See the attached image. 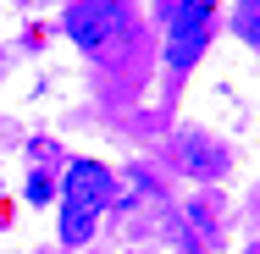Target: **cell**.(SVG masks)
Segmentation results:
<instances>
[{
	"label": "cell",
	"mask_w": 260,
	"mask_h": 254,
	"mask_svg": "<svg viewBox=\"0 0 260 254\" xmlns=\"http://www.w3.org/2000/svg\"><path fill=\"white\" fill-rule=\"evenodd\" d=\"M249 254H255V249H249Z\"/></svg>",
	"instance_id": "cell-6"
},
{
	"label": "cell",
	"mask_w": 260,
	"mask_h": 254,
	"mask_svg": "<svg viewBox=\"0 0 260 254\" xmlns=\"http://www.w3.org/2000/svg\"><path fill=\"white\" fill-rule=\"evenodd\" d=\"M105 194H111V177L94 160H72L67 166V188H61V238L67 243H89L94 221L105 210Z\"/></svg>",
	"instance_id": "cell-1"
},
{
	"label": "cell",
	"mask_w": 260,
	"mask_h": 254,
	"mask_svg": "<svg viewBox=\"0 0 260 254\" xmlns=\"http://www.w3.org/2000/svg\"><path fill=\"white\" fill-rule=\"evenodd\" d=\"M183 166L200 171V177H216V171H221V150L205 144V138H183Z\"/></svg>",
	"instance_id": "cell-4"
},
{
	"label": "cell",
	"mask_w": 260,
	"mask_h": 254,
	"mask_svg": "<svg viewBox=\"0 0 260 254\" xmlns=\"http://www.w3.org/2000/svg\"><path fill=\"white\" fill-rule=\"evenodd\" d=\"M210 39V0H177L172 22H166V66H188Z\"/></svg>",
	"instance_id": "cell-2"
},
{
	"label": "cell",
	"mask_w": 260,
	"mask_h": 254,
	"mask_svg": "<svg viewBox=\"0 0 260 254\" xmlns=\"http://www.w3.org/2000/svg\"><path fill=\"white\" fill-rule=\"evenodd\" d=\"M61 28L72 33V45H83V50H105V45L122 33V6H116V0H78V6L67 11Z\"/></svg>",
	"instance_id": "cell-3"
},
{
	"label": "cell",
	"mask_w": 260,
	"mask_h": 254,
	"mask_svg": "<svg viewBox=\"0 0 260 254\" xmlns=\"http://www.w3.org/2000/svg\"><path fill=\"white\" fill-rule=\"evenodd\" d=\"M28 199L45 204V199H50V183H45V177H28Z\"/></svg>",
	"instance_id": "cell-5"
}]
</instances>
